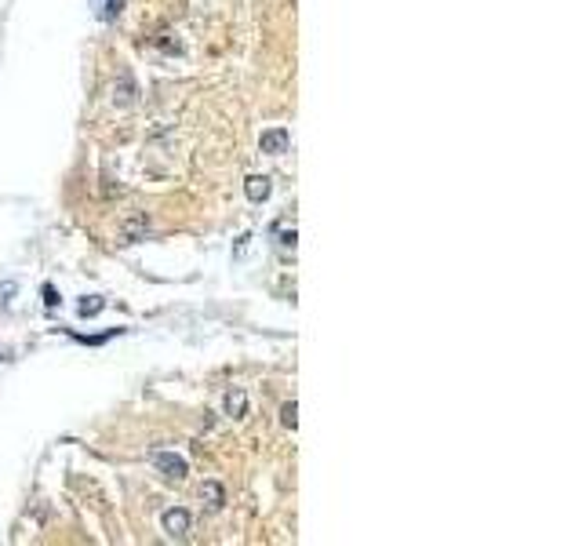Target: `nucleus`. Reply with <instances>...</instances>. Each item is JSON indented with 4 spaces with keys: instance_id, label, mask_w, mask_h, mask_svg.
<instances>
[{
    "instance_id": "obj_3",
    "label": "nucleus",
    "mask_w": 582,
    "mask_h": 546,
    "mask_svg": "<svg viewBox=\"0 0 582 546\" xmlns=\"http://www.w3.org/2000/svg\"><path fill=\"white\" fill-rule=\"evenodd\" d=\"M160 524H164V532H167L171 539H186V532H189V514H186V510H167Z\"/></svg>"
},
{
    "instance_id": "obj_8",
    "label": "nucleus",
    "mask_w": 582,
    "mask_h": 546,
    "mask_svg": "<svg viewBox=\"0 0 582 546\" xmlns=\"http://www.w3.org/2000/svg\"><path fill=\"white\" fill-rule=\"evenodd\" d=\"M244 412H248V393H244V390H229V393H226V415L241 419Z\"/></svg>"
},
{
    "instance_id": "obj_4",
    "label": "nucleus",
    "mask_w": 582,
    "mask_h": 546,
    "mask_svg": "<svg viewBox=\"0 0 582 546\" xmlns=\"http://www.w3.org/2000/svg\"><path fill=\"white\" fill-rule=\"evenodd\" d=\"M244 193H248V201L262 204V201L273 193V186H270V175H251V179L244 182Z\"/></svg>"
},
{
    "instance_id": "obj_5",
    "label": "nucleus",
    "mask_w": 582,
    "mask_h": 546,
    "mask_svg": "<svg viewBox=\"0 0 582 546\" xmlns=\"http://www.w3.org/2000/svg\"><path fill=\"white\" fill-rule=\"evenodd\" d=\"M135 95H139V88H135V80L132 77H120L117 84H113V102L117 106H135Z\"/></svg>"
},
{
    "instance_id": "obj_1",
    "label": "nucleus",
    "mask_w": 582,
    "mask_h": 546,
    "mask_svg": "<svg viewBox=\"0 0 582 546\" xmlns=\"http://www.w3.org/2000/svg\"><path fill=\"white\" fill-rule=\"evenodd\" d=\"M288 146H291V135L288 128H270L262 132V139H258V150L270 153V157H280V153H288Z\"/></svg>"
},
{
    "instance_id": "obj_10",
    "label": "nucleus",
    "mask_w": 582,
    "mask_h": 546,
    "mask_svg": "<svg viewBox=\"0 0 582 546\" xmlns=\"http://www.w3.org/2000/svg\"><path fill=\"white\" fill-rule=\"evenodd\" d=\"M102 306H106V303H102V299H95V296H91V299H84V303H80V317H95V313H99Z\"/></svg>"
},
{
    "instance_id": "obj_12",
    "label": "nucleus",
    "mask_w": 582,
    "mask_h": 546,
    "mask_svg": "<svg viewBox=\"0 0 582 546\" xmlns=\"http://www.w3.org/2000/svg\"><path fill=\"white\" fill-rule=\"evenodd\" d=\"M44 303H48V306H55V303H58V299H55V288H44Z\"/></svg>"
},
{
    "instance_id": "obj_6",
    "label": "nucleus",
    "mask_w": 582,
    "mask_h": 546,
    "mask_svg": "<svg viewBox=\"0 0 582 546\" xmlns=\"http://www.w3.org/2000/svg\"><path fill=\"white\" fill-rule=\"evenodd\" d=\"M146 226H149V222H146V215L127 219V222H124V229H120V244H135V241L146 234Z\"/></svg>"
},
{
    "instance_id": "obj_7",
    "label": "nucleus",
    "mask_w": 582,
    "mask_h": 546,
    "mask_svg": "<svg viewBox=\"0 0 582 546\" xmlns=\"http://www.w3.org/2000/svg\"><path fill=\"white\" fill-rule=\"evenodd\" d=\"M201 499L208 502L211 510H222V502H226V492L219 481H204V488H201Z\"/></svg>"
},
{
    "instance_id": "obj_9",
    "label": "nucleus",
    "mask_w": 582,
    "mask_h": 546,
    "mask_svg": "<svg viewBox=\"0 0 582 546\" xmlns=\"http://www.w3.org/2000/svg\"><path fill=\"white\" fill-rule=\"evenodd\" d=\"M280 423H284L288 430H295V426H298V405H295V401H288L284 408H280Z\"/></svg>"
},
{
    "instance_id": "obj_11",
    "label": "nucleus",
    "mask_w": 582,
    "mask_h": 546,
    "mask_svg": "<svg viewBox=\"0 0 582 546\" xmlns=\"http://www.w3.org/2000/svg\"><path fill=\"white\" fill-rule=\"evenodd\" d=\"M11 296H15V284L8 281L4 288H0V310H8V306H11Z\"/></svg>"
},
{
    "instance_id": "obj_2",
    "label": "nucleus",
    "mask_w": 582,
    "mask_h": 546,
    "mask_svg": "<svg viewBox=\"0 0 582 546\" xmlns=\"http://www.w3.org/2000/svg\"><path fill=\"white\" fill-rule=\"evenodd\" d=\"M157 470L167 477V481H182L186 474H189V466H186V459L182 455H171V452H157Z\"/></svg>"
}]
</instances>
